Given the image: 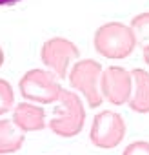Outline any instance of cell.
Listing matches in <instances>:
<instances>
[{"label":"cell","mask_w":149,"mask_h":155,"mask_svg":"<svg viewBox=\"0 0 149 155\" xmlns=\"http://www.w3.org/2000/svg\"><path fill=\"white\" fill-rule=\"evenodd\" d=\"M24 140H26L24 131L13 120H8V119L0 120V155L18 151Z\"/></svg>","instance_id":"30bf717a"},{"label":"cell","mask_w":149,"mask_h":155,"mask_svg":"<svg viewBox=\"0 0 149 155\" xmlns=\"http://www.w3.org/2000/svg\"><path fill=\"white\" fill-rule=\"evenodd\" d=\"M20 0H0V6H8V8H11V6H15V4H18Z\"/></svg>","instance_id":"5bb4252c"},{"label":"cell","mask_w":149,"mask_h":155,"mask_svg":"<svg viewBox=\"0 0 149 155\" xmlns=\"http://www.w3.org/2000/svg\"><path fill=\"white\" fill-rule=\"evenodd\" d=\"M125 135V122L120 113L116 111H100L95 115L93 124H91V142L98 148L111 150L116 148Z\"/></svg>","instance_id":"5b68a950"},{"label":"cell","mask_w":149,"mask_h":155,"mask_svg":"<svg viewBox=\"0 0 149 155\" xmlns=\"http://www.w3.org/2000/svg\"><path fill=\"white\" fill-rule=\"evenodd\" d=\"M131 28L135 31L136 44L142 46V49L147 48L149 46V13H140V15L133 17Z\"/></svg>","instance_id":"8fae6325"},{"label":"cell","mask_w":149,"mask_h":155,"mask_svg":"<svg viewBox=\"0 0 149 155\" xmlns=\"http://www.w3.org/2000/svg\"><path fill=\"white\" fill-rule=\"evenodd\" d=\"M122 155H149V142L147 140H136L131 142Z\"/></svg>","instance_id":"4fadbf2b"},{"label":"cell","mask_w":149,"mask_h":155,"mask_svg":"<svg viewBox=\"0 0 149 155\" xmlns=\"http://www.w3.org/2000/svg\"><path fill=\"white\" fill-rule=\"evenodd\" d=\"M131 86H133V75L120 66H109L102 73V81H100L102 97L115 106L129 102Z\"/></svg>","instance_id":"52a82bcc"},{"label":"cell","mask_w":149,"mask_h":155,"mask_svg":"<svg viewBox=\"0 0 149 155\" xmlns=\"http://www.w3.org/2000/svg\"><path fill=\"white\" fill-rule=\"evenodd\" d=\"M13 102H15V93H13L11 84L4 79H0V115L9 111Z\"/></svg>","instance_id":"7c38bea8"},{"label":"cell","mask_w":149,"mask_h":155,"mask_svg":"<svg viewBox=\"0 0 149 155\" xmlns=\"http://www.w3.org/2000/svg\"><path fill=\"white\" fill-rule=\"evenodd\" d=\"M144 58H145V62L149 64V46H147V48H144Z\"/></svg>","instance_id":"9a60e30c"},{"label":"cell","mask_w":149,"mask_h":155,"mask_svg":"<svg viewBox=\"0 0 149 155\" xmlns=\"http://www.w3.org/2000/svg\"><path fill=\"white\" fill-rule=\"evenodd\" d=\"M102 73H104L102 66L93 58L77 62L69 71L71 86L86 97V101L91 108H98L102 104V93L98 90L100 81H102Z\"/></svg>","instance_id":"3957f363"},{"label":"cell","mask_w":149,"mask_h":155,"mask_svg":"<svg viewBox=\"0 0 149 155\" xmlns=\"http://www.w3.org/2000/svg\"><path fill=\"white\" fill-rule=\"evenodd\" d=\"M86 122V110L80 97L73 91L62 90L58 97V106L55 110V117L47 124L53 133L60 137H74L78 135Z\"/></svg>","instance_id":"7a4b0ae2"},{"label":"cell","mask_w":149,"mask_h":155,"mask_svg":"<svg viewBox=\"0 0 149 155\" xmlns=\"http://www.w3.org/2000/svg\"><path fill=\"white\" fill-rule=\"evenodd\" d=\"M93 44L97 53L106 58H125L136 48V37L131 26L122 22H107L95 31Z\"/></svg>","instance_id":"6da1fadb"},{"label":"cell","mask_w":149,"mask_h":155,"mask_svg":"<svg viewBox=\"0 0 149 155\" xmlns=\"http://www.w3.org/2000/svg\"><path fill=\"white\" fill-rule=\"evenodd\" d=\"M78 48L74 46L71 40L67 38H62V37H55L47 42H44L42 46V51H40V57H42V62L51 68L56 77L64 79L65 73H67V68H69V62L78 58Z\"/></svg>","instance_id":"8992f818"},{"label":"cell","mask_w":149,"mask_h":155,"mask_svg":"<svg viewBox=\"0 0 149 155\" xmlns=\"http://www.w3.org/2000/svg\"><path fill=\"white\" fill-rule=\"evenodd\" d=\"M2 64H4V51L0 48V68H2Z\"/></svg>","instance_id":"2e32d148"},{"label":"cell","mask_w":149,"mask_h":155,"mask_svg":"<svg viewBox=\"0 0 149 155\" xmlns=\"http://www.w3.org/2000/svg\"><path fill=\"white\" fill-rule=\"evenodd\" d=\"M18 88L24 99L36 101L40 104L56 102L62 93V86L58 84L56 77L46 69H29L20 79Z\"/></svg>","instance_id":"277c9868"},{"label":"cell","mask_w":149,"mask_h":155,"mask_svg":"<svg viewBox=\"0 0 149 155\" xmlns=\"http://www.w3.org/2000/svg\"><path fill=\"white\" fill-rule=\"evenodd\" d=\"M13 122L22 131H36L46 128V111L40 106L22 102L13 111Z\"/></svg>","instance_id":"ba28073f"},{"label":"cell","mask_w":149,"mask_h":155,"mask_svg":"<svg viewBox=\"0 0 149 155\" xmlns=\"http://www.w3.org/2000/svg\"><path fill=\"white\" fill-rule=\"evenodd\" d=\"M133 84L135 91L129 99V108L136 113H149V71L145 69H133Z\"/></svg>","instance_id":"9c48e42d"}]
</instances>
